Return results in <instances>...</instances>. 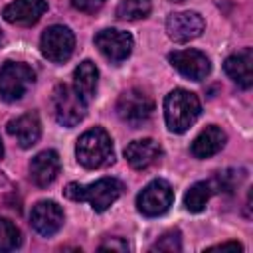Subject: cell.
I'll return each mask as SVG.
<instances>
[{
  "label": "cell",
  "instance_id": "1",
  "mask_svg": "<svg viewBox=\"0 0 253 253\" xmlns=\"http://www.w3.org/2000/svg\"><path fill=\"white\" fill-rule=\"evenodd\" d=\"M75 156H77V162L89 170L113 164L115 150H113V140L109 132L101 126L85 130L75 144Z\"/></svg>",
  "mask_w": 253,
  "mask_h": 253
},
{
  "label": "cell",
  "instance_id": "2",
  "mask_svg": "<svg viewBox=\"0 0 253 253\" xmlns=\"http://www.w3.org/2000/svg\"><path fill=\"white\" fill-rule=\"evenodd\" d=\"M200 113V99L186 89H174L164 99V121L170 132H186L198 121Z\"/></svg>",
  "mask_w": 253,
  "mask_h": 253
},
{
  "label": "cell",
  "instance_id": "3",
  "mask_svg": "<svg viewBox=\"0 0 253 253\" xmlns=\"http://www.w3.org/2000/svg\"><path fill=\"white\" fill-rule=\"evenodd\" d=\"M123 194V184L117 178H101L89 186L71 182L65 186L63 196L73 202H89L95 211H105Z\"/></svg>",
  "mask_w": 253,
  "mask_h": 253
},
{
  "label": "cell",
  "instance_id": "4",
  "mask_svg": "<svg viewBox=\"0 0 253 253\" xmlns=\"http://www.w3.org/2000/svg\"><path fill=\"white\" fill-rule=\"evenodd\" d=\"M36 73L30 65L20 61H8L0 69V97L6 103L20 101L34 85Z\"/></svg>",
  "mask_w": 253,
  "mask_h": 253
},
{
  "label": "cell",
  "instance_id": "5",
  "mask_svg": "<svg viewBox=\"0 0 253 253\" xmlns=\"http://www.w3.org/2000/svg\"><path fill=\"white\" fill-rule=\"evenodd\" d=\"M53 117L61 126H75L85 119L87 105L69 85H57L51 95Z\"/></svg>",
  "mask_w": 253,
  "mask_h": 253
},
{
  "label": "cell",
  "instance_id": "6",
  "mask_svg": "<svg viewBox=\"0 0 253 253\" xmlns=\"http://www.w3.org/2000/svg\"><path fill=\"white\" fill-rule=\"evenodd\" d=\"M152 111H154L152 99L144 91H140V89H128L117 101V115H119V119L123 123H126V125L134 126V128L142 126L150 119Z\"/></svg>",
  "mask_w": 253,
  "mask_h": 253
},
{
  "label": "cell",
  "instance_id": "7",
  "mask_svg": "<svg viewBox=\"0 0 253 253\" xmlns=\"http://www.w3.org/2000/svg\"><path fill=\"white\" fill-rule=\"evenodd\" d=\"M174 202L172 186L166 180H152L142 188V192L136 196V208L146 217L162 215Z\"/></svg>",
  "mask_w": 253,
  "mask_h": 253
},
{
  "label": "cell",
  "instance_id": "8",
  "mask_svg": "<svg viewBox=\"0 0 253 253\" xmlns=\"http://www.w3.org/2000/svg\"><path fill=\"white\" fill-rule=\"evenodd\" d=\"M75 47V36L67 26H49L40 40V49L45 59L63 63L71 57Z\"/></svg>",
  "mask_w": 253,
  "mask_h": 253
},
{
  "label": "cell",
  "instance_id": "9",
  "mask_svg": "<svg viewBox=\"0 0 253 253\" xmlns=\"http://www.w3.org/2000/svg\"><path fill=\"white\" fill-rule=\"evenodd\" d=\"M95 45L97 49L113 63H121L123 59H126L132 51V45H134V40L128 32H123V30H115V28H107V30H101L97 36H95Z\"/></svg>",
  "mask_w": 253,
  "mask_h": 253
},
{
  "label": "cell",
  "instance_id": "10",
  "mask_svg": "<svg viewBox=\"0 0 253 253\" xmlns=\"http://www.w3.org/2000/svg\"><path fill=\"white\" fill-rule=\"evenodd\" d=\"M204 32V18L198 12H176L166 18V34L176 43H186Z\"/></svg>",
  "mask_w": 253,
  "mask_h": 253
},
{
  "label": "cell",
  "instance_id": "11",
  "mask_svg": "<svg viewBox=\"0 0 253 253\" xmlns=\"http://www.w3.org/2000/svg\"><path fill=\"white\" fill-rule=\"evenodd\" d=\"M172 67H176L184 77L192 79V81H202L208 77L210 73V59L206 57V53L198 51V49H178L172 51L168 55Z\"/></svg>",
  "mask_w": 253,
  "mask_h": 253
},
{
  "label": "cell",
  "instance_id": "12",
  "mask_svg": "<svg viewBox=\"0 0 253 253\" xmlns=\"http://www.w3.org/2000/svg\"><path fill=\"white\" fill-rule=\"evenodd\" d=\"M63 210L51 202V200H43V202H38L34 208H32V213H30V223L32 227L43 235V237H49L53 233L59 231V227L63 225Z\"/></svg>",
  "mask_w": 253,
  "mask_h": 253
},
{
  "label": "cell",
  "instance_id": "13",
  "mask_svg": "<svg viewBox=\"0 0 253 253\" xmlns=\"http://www.w3.org/2000/svg\"><path fill=\"white\" fill-rule=\"evenodd\" d=\"M45 10H47L45 0H14L4 8L2 16L8 24L32 26L45 14Z\"/></svg>",
  "mask_w": 253,
  "mask_h": 253
},
{
  "label": "cell",
  "instance_id": "14",
  "mask_svg": "<svg viewBox=\"0 0 253 253\" xmlns=\"http://www.w3.org/2000/svg\"><path fill=\"white\" fill-rule=\"evenodd\" d=\"M59 168H61L59 154L55 150H42L30 162V178L36 186L45 188L57 178Z\"/></svg>",
  "mask_w": 253,
  "mask_h": 253
},
{
  "label": "cell",
  "instance_id": "15",
  "mask_svg": "<svg viewBox=\"0 0 253 253\" xmlns=\"http://www.w3.org/2000/svg\"><path fill=\"white\" fill-rule=\"evenodd\" d=\"M8 134L16 138V142L22 148H32L42 134V125L40 117L36 113H26L8 123Z\"/></svg>",
  "mask_w": 253,
  "mask_h": 253
},
{
  "label": "cell",
  "instance_id": "16",
  "mask_svg": "<svg viewBox=\"0 0 253 253\" xmlns=\"http://www.w3.org/2000/svg\"><path fill=\"white\" fill-rule=\"evenodd\" d=\"M162 154V148L156 140L152 138H140V140H132L126 148H125V158L126 162L134 168V170H146L148 166H152Z\"/></svg>",
  "mask_w": 253,
  "mask_h": 253
},
{
  "label": "cell",
  "instance_id": "17",
  "mask_svg": "<svg viewBox=\"0 0 253 253\" xmlns=\"http://www.w3.org/2000/svg\"><path fill=\"white\" fill-rule=\"evenodd\" d=\"M223 69L241 89H249L253 85V51H251V47H245V49L229 55L223 63Z\"/></svg>",
  "mask_w": 253,
  "mask_h": 253
},
{
  "label": "cell",
  "instance_id": "18",
  "mask_svg": "<svg viewBox=\"0 0 253 253\" xmlns=\"http://www.w3.org/2000/svg\"><path fill=\"white\" fill-rule=\"evenodd\" d=\"M225 140H227L225 132H223L217 125H210V126H206V128L194 138L190 150H192V154H194L196 158H210V156L217 154V152L225 146Z\"/></svg>",
  "mask_w": 253,
  "mask_h": 253
},
{
  "label": "cell",
  "instance_id": "19",
  "mask_svg": "<svg viewBox=\"0 0 253 253\" xmlns=\"http://www.w3.org/2000/svg\"><path fill=\"white\" fill-rule=\"evenodd\" d=\"M97 81H99V71H97L93 61L85 59L75 67V71H73V89L83 99L85 105H89L93 101L95 91H97Z\"/></svg>",
  "mask_w": 253,
  "mask_h": 253
},
{
  "label": "cell",
  "instance_id": "20",
  "mask_svg": "<svg viewBox=\"0 0 253 253\" xmlns=\"http://www.w3.org/2000/svg\"><path fill=\"white\" fill-rule=\"evenodd\" d=\"M211 194H213V190H211L210 182H196L194 186H190V190L184 196L186 210L192 211V213L202 211L206 208V204H208V200H210Z\"/></svg>",
  "mask_w": 253,
  "mask_h": 253
},
{
  "label": "cell",
  "instance_id": "21",
  "mask_svg": "<svg viewBox=\"0 0 253 253\" xmlns=\"http://www.w3.org/2000/svg\"><path fill=\"white\" fill-rule=\"evenodd\" d=\"M152 10L150 0H121L117 6L119 20H140L146 18Z\"/></svg>",
  "mask_w": 253,
  "mask_h": 253
},
{
  "label": "cell",
  "instance_id": "22",
  "mask_svg": "<svg viewBox=\"0 0 253 253\" xmlns=\"http://www.w3.org/2000/svg\"><path fill=\"white\" fill-rule=\"evenodd\" d=\"M22 243L20 229L6 217H0V251H14Z\"/></svg>",
  "mask_w": 253,
  "mask_h": 253
},
{
  "label": "cell",
  "instance_id": "23",
  "mask_svg": "<svg viewBox=\"0 0 253 253\" xmlns=\"http://www.w3.org/2000/svg\"><path fill=\"white\" fill-rule=\"evenodd\" d=\"M180 249H182V237H180V231L178 229H172V231L164 233L150 247V251H168V253H174V251H180Z\"/></svg>",
  "mask_w": 253,
  "mask_h": 253
},
{
  "label": "cell",
  "instance_id": "24",
  "mask_svg": "<svg viewBox=\"0 0 253 253\" xmlns=\"http://www.w3.org/2000/svg\"><path fill=\"white\" fill-rule=\"evenodd\" d=\"M73 8L85 14H95L97 10H101V6L105 4V0H71Z\"/></svg>",
  "mask_w": 253,
  "mask_h": 253
},
{
  "label": "cell",
  "instance_id": "25",
  "mask_svg": "<svg viewBox=\"0 0 253 253\" xmlns=\"http://www.w3.org/2000/svg\"><path fill=\"white\" fill-rule=\"evenodd\" d=\"M99 249H101V251H105V249H111V251H126L128 245H126V241H123L121 237H113V239L101 243Z\"/></svg>",
  "mask_w": 253,
  "mask_h": 253
},
{
  "label": "cell",
  "instance_id": "26",
  "mask_svg": "<svg viewBox=\"0 0 253 253\" xmlns=\"http://www.w3.org/2000/svg\"><path fill=\"white\" fill-rule=\"evenodd\" d=\"M213 249H217V251H223V249H235V251H241L243 247H241L237 241H227V243H219V245L208 247V251H213Z\"/></svg>",
  "mask_w": 253,
  "mask_h": 253
},
{
  "label": "cell",
  "instance_id": "27",
  "mask_svg": "<svg viewBox=\"0 0 253 253\" xmlns=\"http://www.w3.org/2000/svg\"><path fill=\"white\" fill-rule=\"evenodd\" d=\"M2 42H4V36H2V30H0V45H2Z\"/></svg>",
  "mask_w": 253,
  "mask_h": 253
},
{
  "label": "cell",
  "instance_id": "28",
  "mask_svg": "<svg viewBox=\"0 0 253 253\" xmlns=\"http://www.w3.org/2000/svg\"><path fill=\"white\" fill-rule=\"evenodd\" d=\"M2 152H4V148H2V140H0V158H2Z\"/></svg>",
  "mask_w": 253,
  "mask_h": 253
},
{
  "label": "cell",
  "instance_id": "29",
  "mask_svg": "<svg viewBox=\"0 0 253 253\" xmlns=\"http://www.w3.org/2000/svg\"><path fill=\"white\" fill-rule=\"evenodd\" d=\"M170 2H184V0H170Z\"/></svg>",
  "mask_w": 253,
  "mask_h": 253
}]
</instances>
